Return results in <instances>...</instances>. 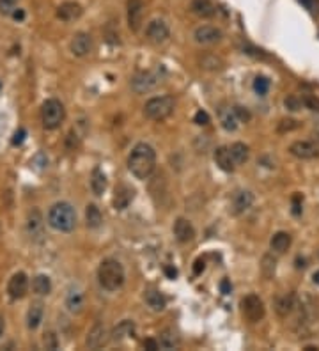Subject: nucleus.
Segmentation results:
<instances>
[{"label": "nucleus", "mask_w": 319, "mask_h": 351, "mask_svg": "<svg viewBox=\"0 0 319 351\" xmlns=\"http://www.w3.org/2000/svg\"><path fill=\"white\" fill-rule=\"evenodd\" d=\"M302 105H305L307 109H310V110H317L319 112V99L316 96H310V94L302 96Z\"/></svg>", "instance_id": "nucleus-39"}, {"label": "nucleus", "mask_w": 319, "mask_h": 351, "mask_svg": "<svg viewBox=\"0 0 319 351\" xmlns=\"http://www.w3.org/2000/svg\"><path fill=\"white\" fill-rule=\"evenodd\" d=\"M156 167V153L146 142L137 144L131 149L128 156V169L137 179H148L149 176L155 172Z\"/></svg>", "instance_id": "nucleus-1"}, {"label": "nucleus", "mask_w": 319, "mask_h": 351, "mask_svg": "<svg viewBox=\"0 0 319 351\" xmlns=\"http://www.w3.org/2000/svg\"><path fill=\"white\" fill-rule=\"evenodd\" d=\"M243 52H245L246 55L256 57V59H268V55L263 52V50H257V48H254V46H250V45H245V46H243Z\"/></svg>", "instance_id": "nucleus-41"}, {"label": "nucleus", "mask_w": 319, "mask_h": 351, "mask_svg": "<svg viewBox=\"0 0 319 351\" xmlns=\"http://www.w3.org/2000/svg\"><path fill=\"white\" fill-rule=\"evenodd\" d=\"M165 275H167L168 278H175L178 277V270H175L174 266H165Z\"/></svg>", "instance_id": "nucleus-50"}, {"label": "nucleus", "mask_w": 319, "mask_h": 351, "mask_svg": "<svg viewBox=\"0 0 319 351\" xmlns=\"http://www.w3.org/2000/svg\"><path fill=\"white\" fill-rule=\"evenodd\" d=\"M135 197V190L128 185H119L116 188V195H114V206L116 209H126L130 202Z\"/></svg>", "instance_id": "nucleus-20"}, {"label": "nucleus", "mask_w": 319, "mask_h": 351, "mask_svg": "<svg viewBox=\"0 0 319 351\" xmlns=\"http://www.w3.org/2000/svg\"><path fill=\"white\" fill-rule=\"evenodd\" d=\"M291 241L293 239H291V234H289V232L278 231V232H275L273 238H271L270 247H271V250H275V252L284 254L286 250L291 247Z\"/></svg>", "instance_id": "nucleus-25"}, {"label": "nucleus", "mask_w": 319, "mask_h": 351, "mask_svg": "<svg viewBox=\"0 0 319 351\" xmlns=\"http://www.w3.org/2000/svg\"><path fill=\"white\" fill-rule=\"evenodd\" d=\"M174 236L179 243H188L195 236V229H193L192 222H188L186 218H178L174 224Z\"/></svg>", "instance_id": "nucleus-19"}, {"label": "nucleus", "mask_w": 319, "mask_h": 351, "mask_svg": "<svg viewBox=\"0 0 319 351\" xmlns=\"http://www.w3.org/2000/svg\"><path fill=\"white\" fill-rule=\"evenodd\" d=\"M146 36H148V39L151 43L161 45V43H165L168 39L170 30H168V25L163 20H153L148 25V28H146Z\"/></svg>", "instance_id": "nucleus-12"}, {"label": "nucleus", "mask_w": 319, "mask_h": 351, "mask_svg": "<svg viewBox=\"0 0 319 351\" xmlns=\"http://www.w3.org/2000/svg\"><path fill=\"white\" fill-rule=\"evenodd\" d=\"M25 137H27V131H25L23 128H20V130H18L16 133H14V137H13V146H20V144H23Z\"/></svg>", "instance_id": "nucleus-45"}, {"label": "nucleus", "mask_w": 319, "mask_h": 351, "mask_svg": "<svg viewBox=\"0 0 319 351\" xmlns=\"http://www.w3.org/2000/svg\"><path fill=\"white\" fill-rule=\"evenodd\" d=\"M231 155L234 163L238 165H243V163L249 162L250 158V151H249V146H245L243 142H236V144L231 146Z\"/></svg>", "instance_id": "nucleus-29"}, {"label": "nucleus", "mask_w": 319, "mask_h": 351, "mask_svg": "<svg viewBox=\"0 0 319 351\" xmlns=\"http://www.w3.org/2000/svg\"><path fill=\"white\" fill-rule=\"evenodd\" d=\"M43 314H45L43 302H32L30 307H28V312H27L28 330H36V328H39V325H41V321H43Z\"/></svg>", "instance_id": "nucleus-23"}, {"label": "nucleus", "mask_w": 319, "mask_h": 351, "mask_svg": "<svg viewBox=\"0 0 319 351\" xmlns=\"http://www.w3.org/2000/svg\"><path fill=\"white\" fill-rule=\"evenodd\" d=\"M4 328H6V320H4V316L0 314V337H2V334H4Z\"/></svg>", "instance_id": "nucleus-52"}, {"label": "nucleus", "mask_w": 319, "mask_h": 351, "mask_svg": "<svg viewBox=\"0 0 319 351\" xmlns=\"http://www.w3.org/2000/svg\"><path fill=\"white\" fill-rule=\"evenodd\" d=\"M144 348L148 351H156V349H160V344H158V341H155V339H146Z\"/></svg>", "instance_id": "nucleus-46"}, {"label": "nucleus", "mask_w": 319, "mask_h": 351, "mask_svg": "<svg viewBox=\"0 0 319 351\" xmlns=\"http://www.w3.org/2000/svg\"><path fill=\"white\" fill-rule=\"evenodd\" d=\"M98 280L107 291H117L124 284V268L117 259L101 261L98 268Z\"/></svg>", "instance_id": "nucleus-3"}, {"label": "nucleus", "mask_w": 319, "mask_h": 351, "mask_svg": "<svg viewBox=\"0 0 319 351\" xmlns=\"http://www.w3.org/2000/svg\"><path fill=\"white\" fill-rule=\"evenodd\" d=\"M11 16H13L16 21H23L25 20V11L23 9H14L13 13H11Z\"/></svg>", "instance_id": "nucleus-49"}, {"label": "nucleus", "mask_w": 319, "mask_h": 351, "mask_svg": "<svg viewBox=\"0 0 319 351\" xmlns=\"http://www.w3.org/2000/svg\"><path fill=\"white\" fill-rule=\"evenodd\" d=\"M28 291V278L23 271H18L9 278L7 284V295L11 300H21Z\"/></svg>", "instance_id": "nucleus-10"}, {"label": "nucleus", "mask_w": 319, "mask_h": 351, "mask_svg": "<svg viewBox=\"0 0 319 351\" xmlns=\"http://www.w3.org/2000/svg\"><path fill=\"white\" fill-rule=\"evenodd\" d=\"M193 123L199 124V126H206V124H209V116H207V112H204V110L195 112V116H193Z\"/></svg>", "instance_id": "nucleus-43"}, {"label": "nucleus", "mask_w": 319, "mask_h": 351, "mask_svg": "<svg viewBox=\"0 0 319 351\" xmlns=\"http://www.w3.org/2000/svg\"><path fill=\"white\" fill-rule=\"evenodd\" d=\"M109 341V332H107L105 325L103 323H96L94 327L89 330L87 339H85V344L91 349H99L101 346L107 344Z\"/></svg>", "instance_id": "nucleus-13"}, {"label": "nucleus", "mask_w": 319, "mask_h": 351, "mask_svg": "<svg viewBox=\"0 0 319 351\" xmlns=\"http://www.w3.org/2000/svg\"><path fill=\"white\" fill-rule=\"evenodd\" d=\"M307 264H305V259H302V257H298V259H296V268H305Z\"/></svg>", "instance_id": "nucleus-51"}, {"label": "nucleus", "mask_w": 319, "mask_h": 351, "mask_svg": "<svg viewBox=\"0 0 319 351\" xmlns=\"http://www.w3.org/2000/svg\"><path fill=\"white\" fill-rule=\"evenodd\" d=\"M133 328H135L133 321H130V320L121 321V323L117 325L116 328H114V332H112V339H114V341H123L124 337H128V335L133 334Z\"/></svg>", "instance_id": "nucleus-32"}, {"label": "nucleus", "mask_w": 319, "mask_h": 351, "mask_svg": "<svg viewBox=\"0 0 319 351\" xmlns=\"http://www.w3.org/2000/svg\"><path fill=\"white\" fill-rule=\"evenodd\" d=\"M298 128H300V123L296 119H282L280 123H278L277 130L280 131V133H286V131L298 130Z\"/></svg>", "instance_id": "nucleus-36"}, {"label": "nucleus", "mask_w": 319, "mask_h": 351, "mask_svg": "<svg viewBox=\"0 0 319 351\" xmlns=\"http://www.w3.org/2000/svg\"><path fill=\"white\" fill-rule=\"evenodd\" d=\"M27 232L34 241H41L45 236V222H43V215L38 207L28 211L27 217Z\"/></svg>", "instance_id": "nucleus-11"}, {"label": "nucleus", "mask_w": 319, "mask_h": 351, "mask_svg": "<svg viewBox=\"0 0 319 351\" xmlns=\"http://www.w3.org/2000/svg\"><path fill=\"white\" fill-rule=\"evenodd\" d=\"M302 2H303V6L309 7V9H312L314 7V0H302Z\"/></svg>", "instance_id": "nucleus-53"}, {"label": "nucleus", "mask_w": 319, "mask_h": 351, "mask_svg": "<svg viewBox=\"0 0 319 351\" xmlns=\"http://www.w3.org/2000/svg\"><path fill=\"white\" fill-rule=\"evenodd\" d=\"M174 112V99L170 96L151 98L144 105V116L151 121H163Z\"/></svg>", "instance_id": "nucleus-5"}, {"label": "nucleus", "mask_w": 319, "mask_h": 351, "mask_svg": "<svg viewBox=\"0 0 319 351\" xmlns=\"http://www.w3.org/2000/svg\"><path fill=\"white\" fill-rule=\"evenodd\" d=\"M161 71L160 69H151L144 71V73H138L137 77L131 80V89H133L137 94H144L153 89H156L161 84Z\"/></svg>", "instance_id": "nucleus-6"}, {"label": "nucleus", "mask_w": 319, "mask_h": 351, "mask_svg": "<svg viewBox=\"0 0 319 351\" xmlns=\"http://www.w3.org/2000/svg\"><path fill=\"white\" fill-rule=\"evenodd\" d=\"M254 204V193L249 190H239L232 197V213L234 215H243L245 211H249Z\"/></svg>", "instance_id": "nucleus-16"}, {"label": "nucleus", "mask_w": 319, "mask_h": 351, "mask_svg": "<svg viewBox=\"0 0 319 351\" xmlns=\"http://www.w3.org/2000/svg\"><path fill=\"white\" fill-rule=\"evenodd\" d=\"M302 200H303V197L300 195V193H295L293 195V215H302Z\"/></svg>", "instance_id": "nucleus-44"}, {"label": "nucleus", "mask_w": 319, "mask_h": 351, "mask_svg": "<svg viewBox=\"0 0 319 351\" xmlns=\"http://www.w3.org/2000/svg\"><path fill=\"white\" fill-rule=\"evenodd\" d=\"M144 300L146 303H148V307L151 310H155V312H161V310L165 309V305H167V300H165V296L161 295L160 291H155V289H149V291L144 293Z\"/></svg>", "instance_id": "nucleus-24"}, {"label": "nucleus", "mask_w": 319, "mask_h": 351, "mask_svg": "<svg viewBox=\"0 0 319 351\" xmlns=\"http://www.w3.org/2000/svg\"><path fill=\"white\" fill-rule=\"evenodd\" d=\"M158 344H160L161 349H174V348H178V344H179L178 335H175L172 330H165L163 334L160 335Z\"/></svg>", "instance_id": "nucleus-33"}, {"label": "nucleus", "mask_w": 319, "mask_h": 351, "mask_svg": "<svg viewBox=\"0 0 319 351\" xmlns=\"http://www.w3.org/2000/svg\"><path fill=\"white\" fill-rule=\"evenodd\" d=\"M241 310H243V314H245L246 320L252 321V323L261 321L264 318V314H266L263 300H261L257 295H254V293L246 295L245 298L241 300Z\"/></svg>", "instance_id": "nucleus-7"}, {"label": "nucleus", "mask_w": 319, "mask_h": 351, "mask_svg": "<svg viewBox=\"0 0 319 351\" xmlns=\"http://www.w3.org/2000/svg\"><path fill=\"white\" fill-rule=\"evenodd\" d=\"M234 109V114H236V117H238V121L239 123H249L250 121V112L246 109H243V107H232Z\"/></svg>", "instance_id": "nucleus-42"}, {"label": "nucleus", "mask_w": 319, "mask_h": 351, "mask_svg": "<svg viewBox=\"0 0 319 351\" xmlns=\"http://www.w3.org/2000/svg\"><path fill=\"white\" fill-rule=\"evenodd\" d=\"M289 153L295 158L300 160H312L319 156V133L312 141H298L289 146Z\"/></svg>", "instance_id": "nucleus-8"}, {"label": "nucleus", "mask_w": 319, "mask_h": 351, "mask_svg": "<svg viewBox=\"0 0 319 351\" xmlns=\"http://www.w3.org/2000/svg\"><path fill=\"white\" fill-rule=\"evenodd\" d=\"M85 222H87L89 229H98L101 225L103 217L96 204H87V207H85Z\"/></svg>", "instance_id": "nucleus-28"}, {"label": "nucleus", "mask_w": 319, "mask_h": 351, "mask_svg": "<svg viewBox=\"0 0 319 351\" xmlns=\"http://www.w3.org/2000/svg\"><path fill=\"white\" fill-rule=\"evenodd\" d=\"M284 105H286V109H288V110L296 112V110L302 109V99H298L296 96H288V98H286V101H284Z\"/></svg>", "instance_id": "nucleus-38"}, {"label": "nucleus", "mask_w": 319, "mask_h": 351, "mask_svg": "<svg viewBox=\"0 0 319 351\" xmlns=\"http://www.w3.org/2000/svg\"><path fill=\"white\" fill-rule=\"evenodd\" d=\"M0 87H2V84H0Z\"/></svg>", "instance_id": "nucleus-55"}, {"label": "nucleus", "mask_w": 319, "mask_h": 351, "mask_svg": "<svg viewBox=\"0 0 319 351\" xmlns=\"http://www.w3.org/2000/svg\"><path fill=\"white\" fill-rule=\"evenodd\" d=\"M64 117H66V110H64V105L59 99L50 98L43 103L41 121L45 130H57L64 123Z\"/></svg>", "instance_id": "nucleus-4"}, {"label": "nucleus", "mask_w": 319, "mask_h": 351, "mask_svg": "<svg viewBox=\"0 0 319 351\" xmlns=\"http://www.w3.org/2000/svg\"><path fill=\"white\" fill-rule=\"evenodd\" d=\"M32 289H34V293L39 296L50 295V291H52V280H50L48 275H38V277L32 280Z\"/></svg>", "instance_id": "nucleus-31"}, {"label": "nucleus", "mask_w": 319, "mask_h": 351, "mask_svg": "<svg viewBox=\"0 0 319 351\" xmlns=\"http://www.w3.org/2000/svg\"><path fill=\"white\" fill-rule=\"evenodd\" d=\"M91 188L94 192V195H103V192L107 190V176L103 174V170L99 167H94L91 174Z\"/></svg>", "instance_id": "nucleus-27"}, {"label": "nucleus", "mask_w": 319, "mask_h": 351, "mask_svg": "<svg viewBox=\"0 0 319 351\" xmlns=\"http://www.w3.org/2000/svg\"><path fill=\"white\" fill-rule=\"evenodd\" d=\"M66 307L71 314H80L85 307V296L78 286H71L66 295Z\"/></svg>", "instance_id": "nucleus-15"}, {"label": "nucleus", "mask_w": 319, "mask_h": 351, "mask_svg": "<svg viewBox=\"0 0 319 351\" xmlns=\"http://www.w3.org/2000/svg\"><path fill=\"white\" fill-rule=\"evenodd\" d=\"M275 268H277V261L271 256H264L263 257V273L266 278H271L275 275Z\"/></svg>", "instance_id": "nucleus-35"}, {"label": "nucleus", "mask_w": 319, "mask_h": 351, "mask_svg": "<svg viewBox=\"0 0 319 351\" xmlns=\"http://www.w3.org/2000/svg\"><path fill=\"white\" fill-rule=\"evenodd\" d=\"M192 11L200 18H211L215 16V6L209 0H193Z\"/></svg>", "instance_id": "nucleus-30"}, {"label": "nucleus", "mask_w": 319, "mask_h": 351, "mask_svg": "<svg viewBox=\"0 0 319 351\" xmlns=\"http://www.w3.org/2000/svg\"><path fill=\"white\" fill-rule=\"evenodd\" d=\"M215 162L224 172H232L234 170V160H232L231 149L224 148V146L215 149Z\"/></svg>", "instance_id": "nucleus-22"}, {"label": "nucleus", "mask_w": 319, "mask_h": 351, "mask_svg": "<svg viewBox=\"0 0 319 351\" xmlns=\"http://www.w3.org/2000/svg\"><path fill=\"white\" fill-rule=\"evenodd\" d=\"M84 14V9L78 2H64L57 7V18L62 21H75Z\"/></svg>", "instance_id": "nucleus-18"}, {"label": "nucleus", "mask_w": 319, "mask_h": 351, "mask_svg": "<svg viewBox=\"0 0 319 351\" xmlns=\"http://www.w3.org/2000/svg\"><path fill=\"white\" fill-rule=\"evenodd\" d=\"M220 291H222V295H229V293L232 291V286L227 278H224V280L220 282Z\"/></svg>", "instance_id": "nucleus-47"}, {"label": "nucleus", "mask_w": 319, "mask_h": 351, "mask_svg": "<svg viewBox=\"0 0 319 351\" xmlns=\"http://www.w3.org/2000/svg\"><path fill=\"white\" fill-rule=\"evenodd\" d=\"M43 344H45L46 349L53 351L59 348V341H57V335L53 334V332H46L45 337H43Z\"/></svg>", "instance_id": "nucleus-37"}, {"label": "nucleus", "mask_w": 319, "mask_h": 351, "mask_svg": "<svg viewBox=\"0 0 319 351\" xmlns=\"http://www.w3.org/2000/svg\"><path fill=\"white\" fill-rule=\"evenodd\" d=\"M270 85H271V82L268 80L266 77H257L256 80H254V91L259 96H266L268 91H270Z\"/></svg>", "instance_id": "nucleus-34"}, {"label": "nucleus", "mask_w": 319, "mask_h": 351, "mask_svg": "<svg viewBox=\"0 0 319 351\" xmlns=\"http://www.w3.org/2000/svg\"><path fill=\"white\" fill-rule=\"evenodd\" d=\"M144 2L142 0H130L128 2V27L133 32H138L144 18Z\"/></svg>", "instance_id": "nucleus-14"}, {"label": "nucleus", "mask_w": 319, "mask_h": 351, "mask_svg": "<svg viewBox=\"0 0 319 351\" xmlns=\"http://www.w3.org/2000/svg\"><path fill=\"white\" fill-rule=\"evenodd\" d=\"M312 280H314V284L319 286V270L317 271H314V275H312Z\"/></svg>", "instance_id": "nucleus-54"}, {"label": "nucleus", "mask_w": 319, "mask_h": 351, "mask_svg": "<svg viewBox=\"0 0 319 351\" xmlns=\"http://www.w3.org/2000/svg\"><path fill=\"white\" fill-rule=\"evenodd\" d=\"M222 38H224L222 30L217 27H213V25H200V27H197L195 32H193V39H195V43L204 45V46L217 45V43L222 41Z\"/></svg>", "instance_id": "nucleus-9"}, {"label": "nucleus", "mask_w": 319, "mask_h": 351, "mask_svg": "<svg viewBox=\"0 0 319 351\" xmlns=\"http://www.w3.org/2000/svg\"><path fill=\"white\" fill-rule=\"evenodd\" d=\"M218 117H220V123H222V128L227 131H234L238 128V117L234 114V109H229V107H224L220 109L218 112Z\"/></svg>", "instance_id": "nucleus-26"}, {"label": "nucleus", "mask_w": 319, "mask_h": 351, "mask_svg": "<svg viewBox=\"0 0 319 351\" xmlns=\"http://www.w3.org/2000/svg\"><path fill=\"white\" fill-rule=\"evenodd\" d=\"M18 0H0V13L2 14H11L16 9Z\"/></svg>", "instance_id": "nucleus-40"}, {"label": "nucleus", "mask_w": 319, "mask_h": 351, "mask_svg": "<svg viewBox=\"0 0 319 351\" xmlns=\"http://www.w3.org/2000/svg\"><path fill=\"white\" fill-rule=\"evenodd\" d=\"M46 220L52 229L59 232H71L77 225V211L69 202H55L48 209Z\"/></svg>", "instance_id": "nucleus-2"}, {"label": "nucleus", "mask_w": 319, "mask_h": 351, "mask_svg": "<svg viewBox=\"0 0 319 351\" xmlns=\"http://www.w3.org/2000/svg\"><path fill=\"white\" fill-rule=\"evenodd\" d=\"M92 50V38L87 32H78L71 41V52L77 57H85Z\"/></svg>", "instance_id": "nucleus-17"}, {"label": "nucleus", "mask_w": 319, "mask_h": 351, "mask_svg": "<svg viewBox=\"0 0 319 351\" xmlns=\"http://www.w3.org/2000/svg\"><path fill=\"white\" fill-rule=\"evenodd\" d=\"M296 295L295 293H288V295L280 296L277 300V305H275V310L280 318H288L293 314V310L296 309Z\"/></svg>", "instance_id": "nucleus-21"}, {"label": "nucleus", "mask_w": 319, "mask_h": 351, "mask_svg": "<svg viewBox=\"0 0 319 351\" xmlns=\"http://www.w3.org/2000/svg\"><path fill=\"white\" fill-rule=\"evenodd\" d=\"M204 271V261L202 259H197L195 264H193V273L195 275H200Z\"/></svg>", "instance_id": "nucleus-48"}]
</instances>
